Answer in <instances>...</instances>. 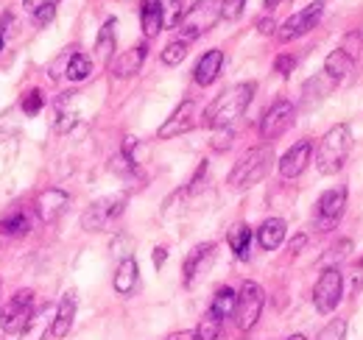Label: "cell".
Instances as JSON below:
<instances>
[{
	"label": "cell",
	"instance_id": "6da1fadb",
	"mask_svg": "<svg viewBox=\"0 0 363 340\" xmlns=\"http://www.w3.org/2000/svg\"><path fill=\"white\" fill-rule=\"evenodd\" d=\"M252 95H255V84L252 81H243V84H235L224 89L204 112V123L210 128H232L240 118L243 112L249 109L252 103Z\"/></svg>",
	"mask_w": 363,
	"mask_h": 340
},
{
	"label": "cell",
	"instance_id": "7a4b0ae2",
	"mask_svg": "<svg viewBox=\"0 0 363 340\" xmlns=\"http://www.w3.org/2000/svg\"><path fill=\"white\" fill-rule=\"evenodd\" d=\"M352 151V128L347 123L333 126L318 142L316 148V168L321 176H335L338 170L347 165Z\"/></svg>",
	"mask_w": 363,
	"mask_h": 340
},
{
	"label": "cell",
	"instance_id": "3957f363",
	"mask_svg": "<svg viewBox=\"0 0 363 340\" xmlns=\"http://www.w3.org/2000/svg\"><path fill=\"white\" fill-rule=\"evenodd\" d=\"M272 162H274V154L269 145H260V148L246 151L235 162V168L229 170V178H227L229 187L232 190H249V187H255L257 181L266 178V173L272 170Z\"/></svg>",
	"mask_w": 363,
	"mask_h": 340
},
{
	"label": "cell",
	"instance_id": "277c9868",
	"mask_svg": "<svg viewBox=\"0 0 363 340\" xmlns=\"http://www.w3.org/2000/svg\"><path fill=\"white\" fill-rule=\"evenodd\" d=\"M218 20H221V0H196L182 14L177 31L182 34L184 42H193V40L204 37L210 28H216Z\"/></svg>",
	"mask_w": 363,
	"mask_h": 340
},
{
	"label": "cell",
	"instance_id": "5b68a950",
	"mask_svg": "<svg viewBox=\"0 0 363 340\" xmlns=\"http://www.w3.org/2000/svg\"><path fill=\"white\" fill-rule=\"evenodd\" d=\"M126 204H129V196L126 193H115V196H104L98 201H92L90 207L82 215V226L87 232H101L106 229L109 223H115L121 215L126 212Z\"/></svg>",
	"mask_w": 363,
	"mask_h": 340
},
{
	"label": "cell",
	"instance_id": "8992f818",
	"mask_svg": "<svg viewBox=\"0 0 363 340\" xmlns=\"http://www.w3.org/2000/svg\"><path fill=\"white\" fill-rule=\"evenodd\" d=\"M263 304H266V293L257 282H243L238 290V304H235V324L240 332L255 329V324L263 315Z\"/></svg>",
	"mask_w": 363,
	"mask_h": 340
},
{
	"label": "cell",
	"instance_id": "52a82bcc",
	"mask_svg": "<svg viewBox=\"0 0 363 340\" xmlns=\"http://www.w3.org/2000/svg\"><path fill=\"white\" fill-rule=\"evenodd\" d=\"M31 315H34V290H28V288L17 290L0 310V329L9 335H17V332H23V327L28 324Z\"/></svg>",
	"mask_w": 363,
	"mask_h": 340
},
{
	"label": "cell",
	"instance_id": "ba28073f",
	"mask_svg": "<svg viewBox=\"0 0 363 340\" xmlns=\"http://www.w3.org/2000/svg\"><path fill=\"white\" fill-rule=\"evenodd\" d=\"M344 296V276L338 268H324L313 285V304L321 315H330Z\"/></svg>",
	"mask_w": 363,
	"mask_h": 340
},
{
	"label": "cell",
	"instance_id": "9c48e42d",
	"mask_svg": "<svg viewBox=\"0 0 363 340\" xmlns=\"http://www.w3.org/2000/svg\"><path fill=\"white\" fill-rule=\"evenodd\" d=\"M344 210H347V187H330L327 193H321V198L316 201V212H313V220H316L318 232H330L338 226V220L344 217Z\"/></svg>",
	"mask_w": 363,
	"mask_h": 340
},
{
	"label": "cell",
	"instance_id": "30bf717a",
	"mask_svg": "<svg viewBox=\"0 0 363 340\" xmlns=\"http://www.w3.org/2000/svg\"><path fill=\"white\" fill-rule=\"evenodd\" d=\"M321 14H324V0H316V3H311V6H305V8H299V11L291 14L282 26H277V40H279V42H291V40H296V37L313 31L318 26V20H321Z\"/></svg>",
	"mask_w": 363,
	"mask_h": 340
},
{
	"label": "cell",
	"instance_id": "8fae6325",
	"mask_svg": "<svg viewBox=\"0 0 363 340\" xmlns=\"http://www.w3.org/2000/svg\"><path fill=\"white\" fill-rule=\"evenodd\" d=\"M294 118H296V106L291 103V101H274L272 106H269V112L263 115V120H260V137L263 140H277V137H282L288 128L294 126Z\"/></svg>",
	"mask_w": 363,
	"mask_h": 340
},
{
	"label": "cell",
	"instance_id": "7c38bea8",
	"mask_svg": "<svg viewBox=\"0 0 363 340\" xmlns=\"http://www.w3.org/2000/svg\"><path fill=\"white\" fill-rule=\"evenodd\" d=\"M216 262V243H199L190 254L184 256V265H182V273H184V285L193 288L207 271L210 265Z\"/></svg>",
	"mask_w": 363,
	"mask_h": 340
},
{
	"label": "cell",
	"instance_id": "4fadbf2b",
	"mask_svg": "<svg viewBox=\"0 0 363 340\" xmlns=\"http://www.w3.org/2000/svg\"><path fill=\"white\" fill-rule=\"evenodd\" d=\"M67 204H70V196L65 193V190H59V187H48L43 190L37 198H34V215L40 217V223H53V220H59L65 210H67Z\"/></svg>",
	"mask_w": 363,
	"mask_h": 340
},
{
	"label": "cell",
	"instance_id": "5bb4252c",
	"mask_svg": "<svg viewBox=\"0 0 363 340\" xmlns=\"http://www.w3.org/2000/svg\"><path fill=\"white\" fill-rule=\"evenodd\" d=\"M313 159V142L311 140H299L294 142L282 157H279V176L282 178H299L308 162Z\"/></svg>",
	"mask_w": 363,
	"mask_h": 340
},
{
	"label": "cell",
	"instance_id": "9a60e30c",
	"mask_svg": "<svg viewBox=\"0 0 363 340\" xmlns=\"http://www.w3.org/2000/svg\"><path fill=\"white\" fill-rule=\"evenodd\" d=\"M193 126H196V103H193V101H182L179 106L174 109V115L160 126L157 137H160V140L182 137V134H187Z\"/></svg>",
	"mask_w": 363,
	"mask_h": 340
},
{
	"label": "cell",
	"instance_id": "2e32d148",
	"mask_svg": "<svg viewBox=\"0 0 363 340\" xmlns=\"http://www.w3.org/2000/svg\"><path fill=\"white\" fill-rule=\"evenodd\" d=\"M76 307H79L76 293H65V296H62L59 307H56V315H53V324H50V335H53L56 340H62L70 335L73 321H76Z\"/></svg>",
	"mask_w": 363,
	"mask_h": 340
},
{
	"label": "cell",
	"instance_id": "e0dca14e",
	"mask_svg": "<svg viewBox=\"0 0 363 340\" xmlns=\"http://www.w3.org/2000/svg\"><path fill=\"white\" fill-rule=\"evenodd\" d=\"M148 56V45H135L132 50H123L115 62H112V76L115 79H132L143 70V62Z\"/></svg>",
	"mask_w": 363,
	"mask_h": 340
},
{
	"label": "cell",
	"instance_id": "ac0fdd59",
	"mask_svg": "<svg viewBox=\"0 0 363 340\" xmlns=\"http://www.w3.org/2000/svg\"><path fill=\"white\" fill-rule=\"evenodd\" d=\"M34 210H26V207H14V210H9V212L0 217V234H6V237H23V234H28L31 232V226H34Z\"/></svg>",
	"mask_w": 363,
	"mask_h": 340
},
{
	"label": "cell",
	"instance_id": "d6986e66",
	"mask_svg": "<svg viewBox=\"0 0 363 340\" xmlns=\"http://www.w3.org/2000/svg\"><path fill=\"white\" fill-rule=\"evenodd\" d=\"M221 64H224V53L218 50V47H213V50H207L199 62H196V70H193V81L199 86H210L216 79H218V73H221Z\"/></svg>",
	"mask_w": 363,
	"mask_h": 340
},
{
	"label": "cell",
	"instance_id": "ffe728a7",
	"mask_svg": "<svg viewBox=\"0 0 363 340\" xmlns=\"http://www.w3.org/2000/svg\"><path fill=\"white\" fill-rule=\"evenodd\" d=\"M285 232H288V223H285L282 217H269V220H263L260 229H257V243H260V249H263V251H277V249L282 246V240H285Z\"/></svg>",
	"mask_w": 363,
	"mask_h": 340
},
{
	"label": "cell",
	"instance_id": "44dd1931",
	"mask_svg": "<svg viewBox=\"0 0 363 340\" xmlns=\"http://www.w3.org/2000/svg\"><path fill=\"white\" fill-rule=\"evenodd\" d=\"M137 282H140V268H137V259H135V256L121 259V265H118V271H115V279H112L115 290H118L121 296H132V293H135V288H137Z\"/></svg>",
	"mask_w": 363,
	"mask_h": 340
},
{
	"label": "cell",
	"instance_id": "7402d4cb",
	"mask_svg": "<svg viewBox=\"0 0 363 340\" xmlns=\"http://www.w3.org/2000/svg\"><path fill=\"white\" fill-rule=\"evenodd\" d=\"M53 315H56V310L48 304L43 307L40 312H34L31 318H28V324L23 327V332H20V340H43V335H50V324H53Z\"/></svg>",
	"mask_w": 363,
	"mask_h": 340
},
{
	"label": "cell",
	"instance_id": "603a6c76",
	"mask_svg": "<svg viewBox=\"0 0 363 340\" xmlns=\"http://www.w3.org/2000/svg\"><path fill=\"white\" fill-rule=\"evenodd\" d=\"M140 26H143V34L145 37H157L160 31H162V6H160V0H143V6H140Z\"/></svg>",
	"mask_w": 363,
	"mask_h": 340
},
{
	"label": "cell",
	"instance_id": "cb8c5ba5",
	"mask_svg": "<svg viewBox=\"0 0 363 340\" xmlns=\"http://www.w3.org/2000/svg\"><path fill=\"white\" fill-rule=\"evenodd\" d=\"M352 67H355V59H350L341 47H338V50H333V53L327 56V62H324V73H327L333 81H341L344 76H350V73H352Z\"/></svg>",
	"mask_w": 363,
	"mask_h": 340
},
{
	"label": "cell",
	"instance_id": "d4e9b609",
	"mask_svg": "<svg viewBox=\"0 0 363 340\" xmlns=\"http://www.w3.org/2000/svg\"><path fill=\"white\" fill-rule=\"evenodd\" d=\"M229 249L235 251V256L240 259H249V246H252V229L246 223H235L227 234Z\"/></svg>",
	"mask_w": 363,
	"mask_h": 340
},
{
	"label": "cell",
	"instance_id": "484cf974",
	"mask_svg": "<svg viewBox=\"0 0 363 340\" xmlns=\"http://www.w3.org/2000/svg\"><path fill=\"white\" fill-rule=\"evenodd\" d=\"M335 84H338V81H333L327 73L313 76V79L305 84V103H318V101H324V98L335 89Z\"/></svg>",
	"mask_w": 363,
	"mask_h": 340
},
{
	"label": "cell",
	"instance_id": "4316f807",
	"mask_svg": "<svg viewBox=\"0 0 363 340\" xmlns=\"http://www.w3.org/2000/svg\"><path fill=\"white\" fill-rule=\"evenodd\" d=\"M235 304H238V290H232V288H221L216 298H213V304H210V312L216 315V318H232L235 315Z\"/></svg>",
	"mask_w": 363,
	"mask_h": 340
},
{
	"label": "cell",
	"instance_id": "83f0119b",
	"mask_svg": "<svg viewBox=\"0 0 363 340\" xmlns=\"http://www.w3.org/2000/svg\"><path fill=\"white\" fill-rule=\"evenodd\" d=\"M115 53V20H106L104 28L98 31V40H95V56L101 62H109Z\"/></svg>",
	"mask_w": 363,
	"mask_h": 340
},
{
	"label": "cell",
	"instance_id": "f1b7e54d",
	"mask_svg": "<svg viewBox=\"0 0 363 340\" xmlns=\"http://www.w3.org/2000/svg\"><path fill=\"white\" fill-rule=\"evenodd\" d=\"M65 76L70 79V81H87L92 76V59L90 56H84V53H73L70 56V62H67V70H65Z\"/></svg>",
	"mask_w": 363,
	"mask_h": 340
},
{
	"label": "cell",
	"instance_id": "f546056e",
	"mask_svg": "<svg viewBox=\"0 0 363 340\" xmlns=\"http://www.w3.org/2000/svg\"><path fill=\"white\" fill-rule=\"evenodd\" d=\"M221 318H216L210 310H207V315L199 321V327H196V335L201 340H218V335H221Z\"/></svg>",
	"mask_w": 363,
	"mask_h": 340
},
{
	"label": "cell",
	"instance_id": "4dcf8cb0",
	"mask_svg": "<svg viewBox=\"0 0 363 340\" xmlns=\"http://www.w3.org/2000/svg\"><path fill=\"white\" fill-rule=\"evenodd\" d=\"M187 45L184 40H177V42L165 45V50H162V64H168V67H177L184 62V56H187Z\"/></svg>",
	"mask_w": 363,
	"mask_h": 340
},
{
	"label": "cell",
	"instance_id": "1f68e13d",
	"mask_svg": "<svg viewBox=\"0 0 363 340\" xmlns=\"http://www.w3.org/2000/svg\"><path fill=\"white\" fill-rule=\"evenodd\" d=\"M160 6H162V23H165L168 28H177L182 14H184L182 0H160Z\"/></svg>",
	"mask_w": 363,
	"mask_h": 340
},
{
	"label": "cell",
	"instance_id": "d6a6232c",
	"mask_svg": "<svg viewBox=\"0 0 363 340\" xmlns=\"http://www.w3.org/2000/svg\"><path fill=\"white\" fill-rule=\"evenodd\" d=\"M109 168L115 170L118 176H123V178H129V176H135L137 173L135 159H132V154H126V151L115 154V157H112V162H109Z\"/></svg>",
	"mask_w": 363,
	"mask_h": 340
},
{
	"label": "cell",
	"instance_id": "836d02e7",
	"mask_svg": "<svg viewBox=\"0 0 363 340\" xmlns=\"http://www.w3.org/2000/svg\"><path fill=\"white\" fill-rule=\"evenodd\" d=\"M316 340H347V318H333V321L318 332Z\"/></svg>",
	"mask_w": 363,
	"mask_h": 340
},
{
	"label": "cell",
	"instance_id": "e575fe53",
	"mask_svg": "<svg viewBox=\"0 0 363 340\" xmlns=\"http://www.w3.org/2000/svg\"><path fill=\"white\" fill-rule=\"evenodd\" d=\"M43 106H45V98H43V92H40V89L26 92V98H23V103H20V109H23L28 118L40 115V112H43Z\"/></svg>",
	"mask_w": 363,
	"mask_h": 340
},
{
	"label": "cell",
	"instance_id": "d590c367",
	"mask_svg": "<svg viewBox=\"0 0 363 340\" xmlns=\"http://www.w3.org/2000/svg\"><path fill=\"white\" fill-rule=\"evenodd\" d=\"M341 50H344L350 59H358V56L363 53V34H361V31H350V34L344 37Z\"/></svg>",
	"mask_w": 363,
	"mask_h": 340
},
{
	"label": "cell",
	"instance_id": "8d00e7d4",
	"mask_svg": "<svg viewBox=\"0 0 363 340\" xmlns=\"http://www.w3.org/2000/svg\"><path fill=\"white\" fill-rule=\"evenodd\" d=\"M31 11H34V20H37L40 26H48V23L56 17V3H53V0L37 3V6H31Z\"/></svg>",
	"mask_w": 363,
	"mask_h": 340
},
{
	"label": "cell",
	"instance_id": "74e56055",
	"mask_svg": "<svg viewBox=\"0 0 363 340\" xmlns=\"http://www.w3.org/2000/svg\"><path fill=\"white\" fill-rule=\"evenodd\" d=\"M246 0H221V20H238L243 14Z\"/></svg>",
	"mask_w": 363,
	"mask_h": 340
},
{
	"label": "cell",
	"instance_id": "f35d334b",
	"mask_svg": "<svg viewBox=\"0 0 363 340\" xmlns=\"http://www.w3.org/2000/svg\"><path fill=\"white\" fill-rule=\"evenodd\" d=\"M294 67H296V56H291V53H282V56H277V62H274V70H277L279 76H291Z\"/></svg>",
	"mask_w": 363,
	"mask_h": 340
},
{
	"label": "cell",
	"instance_id": "ab89813d",
	"mask_svg": "<svg viewBox=\"0 0 363 340\" xmlns=\"http://www.w3.org/2000/svg\"><path fill=\"white\" fill-rule=\"evenodd\" d=\"M76 123H79V115H76V112H59V115H56V131H59V134H67Z\"/></svg>",
	"mask_w": 363,
	"mask_h": 340
},
{
	"label": "cell",
	"instance_id": "60d3db41",
	"mask_svg": "<svg viewBox=\"0 0 363 340\" xmlns=\"http://www.w3.org/2000/svg\"><path fill=\"white\" fill-rule=\"evenodd\" d=\"M232 137H235V131H232V128H218V137L213 140V148L227 151L229 145H232Z\"/></svg>",
	"mask_w": 363,
	"mask_h": 340
},
{
	"label": "cell",
	"instance_id": "b9f144b4",
	"mask_svg": "<svg viewBox=\"0 0 363 340\" xmlns=\"http://www.w3.org/2000/svg\"><path fill=\"white\" fill-rule=\"evenodd\" d=\"M257 31L260 34H277V23H274L272 17H260L257 20Z\"/></svg>",
	"mask_w": 363,
	"mask_h": 340
},
{
	"label": "cell",
	"instance_id": "7bdbcfd3",
	"mask_svg": "<svg viewBox=\"0 0 363 340\" xmlns=\"http://www.w3.org/2000/svg\"><path fill=\"white\" fill-rule=\"evenodd\" d=\"M165 259H168V249H162V246H160V249H154V265H157V268H162V262H165Z\"/></svg>",
	"mask_w": 363,
	"mask_h": 340
},
{
	"label": "cell",
	"instance_id": "ee69618b",
	"mask_svg": "<svg viewBox=\"0 0 363 340\" xmlns=\"http://www.w3.org/2000/svg\"><path fill=\"white\" fill-rule=\"evenodd\" d=\"M168 340H201V338H199L196 332H174Z\"/></svg>",
	"mask_w": 363,
	"mask_h": 340
},
{
	"label": "cell",
	"instance_id": "f6af8a7d",
	"mask_svg": "<svg viewBox=\"0 0 363 340\" xmlns=\"http://www.w3.org/2000/svg\"><path fill=\"white\" fill-rule=\"evenodd\" d=\"M305 240H308V237H305V234H302V237H296V240H294V243H291V251H299V249H302V246H305Z\"/></svg>",
	"mask_w": 363,
	"mask_h": 340
},
{
	"label": "cell",
	"instance_id": "bcb514c9",
	"mask_svg": "<svg viewBox=\"0 0 363 340\" xmlns=\"http://www.w3.org/2000/svg\"><path fill=\"white\" fill-rule=\"evenodd\" d=\"M288 340H308V338H305V335H291Z\"/></svg>",
	"mask_w": 363,
	"mask_h": 340
},
{
	"label": "cell",
	"instance_id": "7dc6e473",
	"mask_svg": "<svg viewBox=\"0 0 363 340\" xmlns=\"http://www.w3.org/2000/svg\"><path fill=\"white\" fill-rule=\"evenodd\" d=\"M3 42H6V37H3V31H0V50H3Z\"/></svg>",
	"mask_w": 363,
	"mask_h": 340
},
{
	"label": "cell",
	"instance_id": "c3c4849f",
	"mask_svg": "<svg viewBox=\"0 0 363 340\" xmlns=\"http://www.w3.org/2000/svg\"><path fill=\"white\" fill-rule=\"evenodd\" d=\"M53 3H56V0H53Z\"/></svg>",
	"mask_w": 363,
	"mask_h": 340
}]
</instances>
